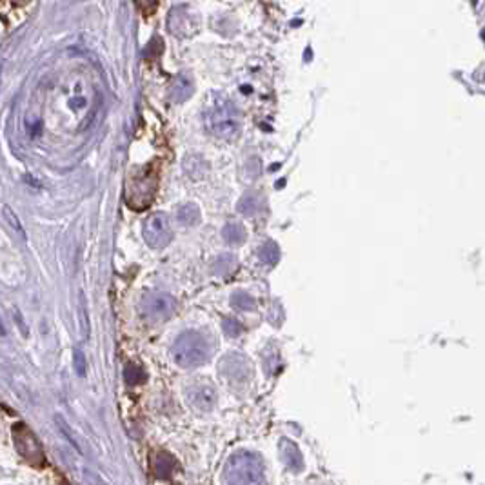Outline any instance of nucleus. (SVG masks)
<instances>
[{
    "instance_id": "obj_4",
    "label": "nucleus",
    "mask_w": 485,
    "mask_h": 485,
    "mask_svg": "<svg viewBox=\"0 0 485 485\" xmlns=\"http://www.w3.org/2000/svg\"><path fill=\"white\" fill-rule=\"evenodd\" d=\"M13 444L17 453L24 458V462H28L35 469L46 467V454H44L40 442L35 433L22 422L13 425Z\"/></svg>"
},
{
    "instance_id": "obj_18",
    "label": "nucleus",
    "mask_w": 485,
    "mask_h": 485,
    "mask_svg": "<svg viewBox=\"0 0 485 485\" xmlns=\"http://www.w3.org/2000/svg\"><path fill=\"white\" fill-rule=\"evenodd\" d=\"M231 302L235 307H238V309H253L254 307V300L251 298L249 295H247V293H244V291L235 293L231 298Z\"/></svg>"
},
{
    "instance_id": "obj_7",
    "label": "nucleus",
    "mask_w": 485,
    "mask_h": 485,
    "mask_svg": "<svg viewBox=\"0 0 485 485\" xmlns=\"http://www.w3.org/2000/svg\"><path fill=\"white\" fill-rule=\"evenodd\" d=\"M175 311V300L166 293H148L142 298V313L151 320H166Z\"/></svg>"
},
{
    "instance_id": "obj_2",
    "label": "nucleus",
    "mask_w": 485,
    "mask_h": 485,
    "mask_svg": "<svg viewBox=\"0 0 485 485\" xmlns=\"http://www.w3.org/2000/svg\"><path fill=\"white\" fill-rule=\"evenodd\" d=\"M206 125L215 137L224 140L235 139L240 131V118L233 102L217 95L206 107Z\"/></svg>"
},
{
    "instance_id": "obj_8",
    "label": "nucleus",
    "mask_w": 485,
    "mask_h": 485,
    "mask_svg": "<svg viewBox=\"0 0 485 485\" xmlns=\"http://www.w3.org/2000/svg\"><path fill=\"white\" fill-rule=\"evenodd\" d=\"M220 373L226 376L229 382H235V384H245L247 380H249V362H247V358L242 355H236V353H233V355H227L224 356L222 360H220Z\"/></svg>"
},
{
    "instance_id": "obj_11",
    "label": "nucleus",
    "mask_w": 485,
    "mask_h": 485,
    "mask_svg": "<svg viewBox=\"0 0 485 485\" xmlns=\"http://www.w3.org/2000/svg\"><path fill=\"white\" fill-rule=\"evenodd\" d=\"M169 29L176 35H190L194 31V26L191 24V15L185 13L184 10L173 11L171 17H169Z\"/></svg>"
},
{
    "instance_id": "obj_14",
    "label": "nucleus",
    "mask_w": 485,
    "mask_h": 485,
    "mask_svg": "<svg viewBox=\"0 0 485 485\" xmlns=\"http://www.w3.org/2000/svg\"><path fill=\"white\" fill-rule=\"evenodd\" d=\"M222 233L224 238H226L229 244H242L245 238V229L240 224H227Z\"/></svg>"
},
{
    "instance_id": "obj_5",
    "label": "nucleus",
    "mask_w": 485,
    "mask_h": 485,
    "mask_svg": "<svg viewBox=\"0 0 485 485\" xmlns=\"http://www.w3.org/2000/svg\"><path fill=\"white\" fill-rule=\"evenodd\" d=\"M173 238L169 218L164 213H155L144 224V240L148 242L153 249H162L166 247Z\"/></svg>"
},
{
    "instance_id": "obj_16",
    "label": "nucleus",
    "mask_w": 485,
    "mask_h": 485,
    "mask_svg": "<svg viewBox=\"0 0 485 485\" xmlns=\"http://www.w3.org/2000/svg\"><path fill=\"white\" fill-rule=\"evenodd\" d=\"M144 378H146V373L142 371V367L134 364H130L125 367V380H128V384H140V382H144Z\"/></svg>"
},
{
    "instance_id": "obj_13",
    "label": "nucleus",
    "mask_w": 485,
    "mask_h": 485,
    "mask_svg": "<svg viewBox=\"0 0 485 485\" xmlns=\"http://www.w3.org/2000/svg\"><path fill=\"white\" fill-rule=\"evenodd\" d=\"M176 217H178V222L184 224V226H197V224L200 222L199 206H194V203H184V206L178 209V213H176Z\"/></svg>"
},
{
    "instance_id": "obj_3",
    "label": "nucleus",
    "mask_w": 485,
    "mask_h": 485,
    "mask_svg": "<svg viewBox=\"0 0 485 485\" xmlns=\"http://www.w3.org/2000/svg\"><path fill=\"white\" fill-rule=\"evenodd\" d=\"M211 356V344L202 333L185 331L173 346V360L182 369H193L206 364Z\"/></svg>"
},
{
    "instance_id": "obj_21",
    "label": "nucleus",
    "mask_w": 485,
    "mask_h": 485,
    "mask_svg": "<svg viewBox=\"0 0 485 485\" xmlns=\"http://www.w3.org/2000/svg\"><path fill=\"white\" fill-rule=\"evenodd\" d=\"M2 211H4L6 220H8V222L11 224V227H13V229H17V231H19L20 235H24V229H22V226H20L17 215H13V213H11V209L8 208V206H4V209H2Z\"/></svg>"
},
{
    "instance_id": "obj_1",
    "label": "nucleus",
    "mask_w": 485,
    "mask_h": 485,
    "mask_svg": "<svg viewBox=\"0 0 485 485\" xmlns=\"http://www.w3.org/2000/svg\"><path fill=\"white\" fill-rule=\"evenodd\" d=\"M226 485H263V463L259 454L238 451L224 465Z\"/></svg>"
},
{
    "instance_id": "obj_6",
    "label": "nucleus",
    "mask_w": 485,
    "mask_h": 485,
    "mask_svg": "<svg viewBox=\"0 0 485 485\" xmlns=\"http://www.w3.org/2000/svg\"><path fill=\"white\" fill-rule=\"evenodd\" d=\"M185 398H187V403L193 407L194 411L208 413L217 406L218 394L217 389L213 387L209 382H197V384L190 385V389L185 391Z\"/></svg>"
},
{
    "instance_id": "obj_17",
    "label": "nucleus",
    "mask_w": 485,
    "mask_h": 485,
    "mask_svg": "<svg viewBox=\"0 0 485 485\" xmlns=\"http://www.w3.org/2000/svg\"><path fill=\"white\" fill-rule=\"evenodd\" d=\"M218 275H229L235 269V259L231 254H222L220 259L217 260V265H215Z\"/></svg>"
},
{
    "instance_id": "obj_9",
    "label": "nucleus",
    "mask_w": 485,
    "mask_h": 485,
    "mask_svg": "<svg viewBox=\"0 0 485 485\" xmlns=\"http://www.w3.org/2000/svg\"><path fill=\"white\" fill-rule=\"evenodd\" d=\"M191 95H193V79H191V75L182 71V73L176 75V79L173 80L171 89H169V98H171V102H175V104H182V102L187 100Z\"/></svg>"
},
{
    "instance_id": "obj_12",
    "label": "nucleus",
    "mask_w": 485,
    "mask_h": 485,
    "mask_svg": "<svg viewBox=\"0 0 485 485\" xmlns=\"http://www.w3.org/2000/svg\"><path fill=\"white\" fill-rule=\"evenodd\" d=\"M153 469L158 478H169L175 471V460L167 453H157L153 456Z\"/></svg>"
},
{
    "instance_id": "obj_19",
    "label": "nucleus",
    "mask_w": 485,
    "mask_h": 485,
    "mask_svg": "<svg viewBox=\"0 0 485 485\" xmlns=\"http://www.w3.org/2000/svg\"><path fill=\"white\" fill-rule=\"evenodd\" d=\"M260 259L265 263H275L278 260V245L273 242H268L260 251Z\"/></svg>"
},
{
    "instance_id": "obj_22",
    "label": "nucleus",
    "mask_w": 485,
    "mask_h": 485,
    "mask_svg": "<svg viewBox=\"0 0 485 485\" xmlns=\"http://www.w3.org/2000/svg\"><path fill=\"white\" fill-rule=\"evenodd\" d=\"M75 367H77V373L79 374L86 373V360H84V355L79 349L75 351Z\"/></svg>"
},
{
    "instance_id": "obj_20",
    "label": "nucleus",
    "mask_w": 485,
    "mask_h": 485,
    "mask_svg": "<svg viewBox=\"0 0 485 485\" xmlns=\"http://www.w3.org/2000/svg\"><path fill=\"white\" fill-rule=\"evenodd\" d=\"M222 328L224 331H226V334H229V337H238V334L244 333V325H242L238 320L226 318L222 322Z\"/></svg>"
},
{
    "instance_id": "obj_15",
    "label": "nucleus",
    "mask_w": 485,
    "mask_h": 485,
    "mask_svg": "<svg viewBox=\"0 0 485 485\" xmlns=\"http://www.w3.org/2000/svg\"><path fill=\"white\" fill-rule=\"evenodd\" d=\"M203 166H206V164H203L199 157H187L184 162L185 171H190V175L194 176V178H199L200 175H203Z\"/></svg>"
},
{
    "instance_id": "obj_10",
    "label": "nucleus",
    "mask_w": 485,
    "mask_h": 485,
    "mask_svg": "<svg viewBox=\"0 0 485 485\" xmlns=\"http://www.w3.org/2000/svg\"><path fill=\"white\" fill-rule=\"evenodd\" d=\"M280 454H282L284 462H286V465L289 467L291 471L298 472L304 469V458H302L300 449L296 447L295 442L282 438V442H280Z\"/></svg>"
}]
</instances>
